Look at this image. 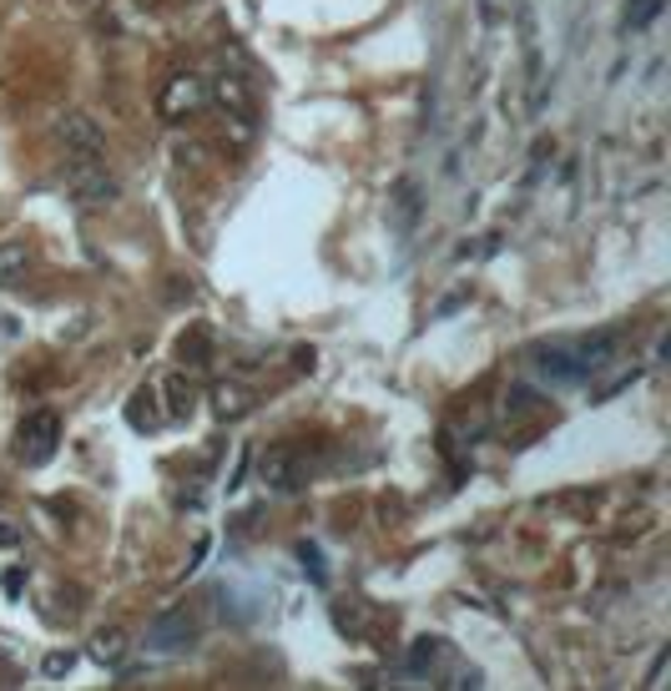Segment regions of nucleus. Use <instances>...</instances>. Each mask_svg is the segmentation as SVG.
Here are the masks:
<instances>
[{
	"label": "nucleus",
	"instance_id": "aec40b11",
	"mask_svg": "<svg viewBox=\"0 0 671 691\" xmlns=\"http://www.w3.org/2000/svg\"><path fill=\"white\" fill-rule=\"evenodd\" d=\"M15 540H21V530H15V525H0V546H15Z\"/></svg>",
	"mask_w": 671,
	"mask_h": 691
},
{
	"label": "nucleus",
	"instance_id": "f8f14e48",
	"mask_svg": "<svg viewBox=\"0 0 671 691\" xmlns=\"http://www.w3.org/2000/svg\"><path fill=\"white\" fill-rule=\"evenodd\" d=\"M177 354H182V364H187V369H203L207 358H213V338H207V328H203V323H192L187 334H182Z\"/></svg>",
	"mask_w": 671,
	"mask_h": 691
},
{
	"label": "nucleus",
	"instance_id": "f3484780",
	"mask_svg": "<svg viewBox=\"0 0 671 691\" xmlns=\"http://www.w3.org/2000/svg\"><path fill=\"white\" fill-rule=\"evenodd\" d=\"M657 11H661V0H631V6H626V25L641 31V25L657 21Z\"/></svg>",
	"mask_w": 671,
	"mask_h": 691
},
{
	"label": "nucleus",
	"instance_id": "ddd939ff",
	"mask_svg": "<svg viewBox=\"0 0 671 691\" xmlns=\"http://www.w3.org/2000/svg\"><path fill=\"white\" fill-rule=\"evenodd\" d=\"M25 268H31V248L25 242H0V288L25 278Z\"/></svg>",
	"mask_w": 671,
	"mask_h": 691
},
{
	"label": "nucleus",
	"instance_id": "a211bd4d",
	"mask_svg": "<svg viewBox=\"0 0 671 691\" xmlns=\"http://www.w3.org/2000/svg\"><path fill=\"white\" fill-rule=\"evenodd\" d=\"M72 667H76V656H72V651H51L46 661H41V671H46V677H66Z\"/></svg>",
	"mask_w": 671,
	"mask_h": 691
},
{
	"label": "nucleus",
	"instance_id": "423d86ee",
	"mask_svg": "<svg viewBox=\"0 0 671 691\" xmlns=\"http://www.w3.org/2000/svg\"><path fill=\"white\" fill-rule=\"evenodd\" d=\"M203 101H207V86H203V76H192V72H177L167 86H162V117L167 121H182V117H192V111H203Z\"/></svg>",
	"mask_w": 671,
	"mask_h": 691
},
{
	"label": "nucleus",
	"instance_id": "dca6fc26",
	"mask_svg": "<svg viewBox=\"0 0 671 691\" xmlns=\"http://www.w3.org/2000/svg\"><path fill=\"white\" fill-rule=\"evenodd\" d=\"M526 414H545V404L530 389H510L505 393V419H526Z\"/></svg>",
	"mask_w": 671,
	"mask_h": 691
},
{
	"label": "nucleus",
	"instance_id": "9b49d317",
	"mask_svg": "<svg viewBox=\"0 0 671 691\" xmlns=\"http://www.w3.org/2000/svg\"><path fill=\"white\" fill-rule=\"evenodd\" d=\"M162 389H167V414L172 419H187L192 409H197V389H192L187 374H167V384H162Z\"/></svg>",
	"mask_w": 671,
	"mask_h": 691
},
{
	"label": "nucleus",
	"instance_id": "f257e3e1",
	"mask_svg": "<svg viewBox=\"0 0 671 691\" xmlns=\"http://www.w3.org/2000/svg\"><path fill=\"white\" fill-rule=\"evenodd\" d=\"M66 192L76 197V207H111L121 187L101 156H72L66 162Z\"/></svg>",
	"mask_w": 671,
	"mask_h": 691
},
{
	"label": "nucleus",
	"instance_id": "7ed1b4c3",
	"mask_svg": "<svg viewBox=\"0 0 671 691\" xmlns=\"http://www.w3.org/2000/svg\"><path fill=\"white\" fill-rule=\"evenodd\" d=\"M258 479L268 489H278V495H293V489L309 485V460H303L299 444H268L258 454Z\"/></svg>",
	"mask_w": 671,
	"mask_h": 691
},
{
	"label": "nucleus",
	"instance_id": "f03ea898",
	"mask_svg": "<svg viewBox=\"0 0 671 691\" xmlns=\"http://www.w3.org/2000/svg\"><path fill=\"white\" fill-rule=\"evenodd\" d=\"M56 450H61L56 409H31V414L21 419V430H15V454H21V465H46Z\"/></svg>",
	"mask_w": 671,
	"mask_h": 691
},
{
	"label": "nucleus",
	"instance_id": "1a4fd4ad",
	"mask_svg": "<svg viewBox=\"0 0 671 691\" xmlns=\"http://www.w3.org/2000/svg\"><path fill=\"white\" fill-rule=\"evenodd\" d=\"M207 96H217V107L223 111H252V91H248L242 76H217Z\"/></svg>",
	"mask_w": 671,
	"mask_h": 691
},
{
	"label": "nucleus",
	"instance_id": "0eeeda50",
	"mask_svg": "<svg viewBox=\"0 0 671 691\" xmlns=\"http://www.w3.org/2000/svg\"><path fill=\"white\" fill-rule=\"evenodd\" d=\"M616 354H621V334L600 328V334L581 338V348H575V374H596V369H606V364H612Z\"/></svg>",
	"mask_w": 671,
	"mask_h": 691
},
{
	"label": "nucleus",
	"instance_id": "6e6552de",
	"mask_svg": "<svg viewBox=\"0 0 671 691\" xmlns=\"http://www.w3.org/2000/svg\"><path fill=\"white\" fill-rule=\"evenodd\" d=\"M213 414L223 419V424H232V419H242L252 409V389L248 384H238V379H223V384H213Z\"/></svg>",
	"mask_w": 671,
	"mask_h": 691
},
{
	"label": "nucleus",
	"instance_id": "4468645a",
	"mask_svg": "<svg viewBox=\"0 0 671 691\" xmlns=\"http://www.w3.org/2000/svg\"><path fill=\"white\" fill-rule=\"evenodd\" d=\"M152 399H156L152 389H137L132 393V404H127V424H132V430H156V424H162V414H156Z\"/></svg>",
	"mask_w": 671,
	"mask_h": 691
},
{
	"label": "nucleus",
	"instance_id": "2eb2a0df",
	"mask_svg": "<svg viewBox=\"0 0 671 691\" xmlns=\"http://www.w3.org/2000/svg\"><path fill=\"white\" fill-rule=\"evenodd\" d=\"M444 651H450V646H444L440 636H420V641H414V651H409V671H430V667H440Z\"/></svg>",
	"mask_w": 671,
	"mask_h": 691
},
{
	"label": "nucleus",
	"instance_id": "9d476101",
	"mask_svg": "<svg viewBox=\"0 0 671 691\" xmlns=\"http://www.w3.org/2000/svg\"><path fill=\"white\" fill-rule=\"evenodd\" d=\"M127 631H121V626H101V631L91 636V656L96 661H101V667H117L121 656H127Z\"/></svg>",
	"mask_w": 671,
	"mask_h": 691
},
{
	"label": "nucleus",
	"instance_id": "6ab92c4d",
	"mask_svg": "<svg viewBox=\"0 0 671 691\" xmlns=\"http://www.w3.org/2000/svg\"><path fill=\"white\" fill-rule=\"evenodd\" d=\"M15 334H21V323H15L11 313H0V344H11Z\"/></svg>",
	"mask_w": 671,
	"mask_h": 691
},
{
	"label": "nucleus",
	"instance_id": "39448f33",
	"mask_svg": "<svg viewBox=\"0 0 671 691\" xmlns=\"http://www.w3.org/2000/svg\"><path fill=\"white\" fill-rule=\"evenodd\" d=\"M192 636H197V620H192L187 606L162 611V616L147 626V646H152V651H182Z\"/></svg>",
	"mask_w": 671,
	"mask_h": 691
},
{
	"label": "nucleus",
	"instance_id": "20e7f679",
	"mask_svg": "<svg viewBox=\"0 0 671 691\" xmlns=\"http://www.w3.org/2000/svg\"><path fill=\"white\" fill-rule=\"evenodd\" d=\"M56 142L66 147V156H101L107 137H101L91 111H66V117L56 121Z\"/></svg>",
	"mask_w": 671,
	"mask_h": 691
}]
</instances>
